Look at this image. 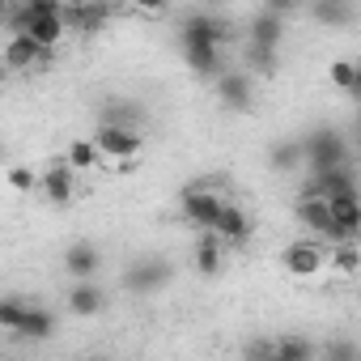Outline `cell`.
Returning a JSON list of instances; mask_svg holds the SVG:
<instances>
[{"label":"cell","mask_w":361,"mask_h":361,"mask_svg":"<svg viewBox=\"0 0 361 361\" xmlns=\"http://www.w3.org/2000/svg\"><path fill=\"white\" fill-rule=\"evenodd\" d=\"M22 314H26V302L22 298H0V331H13L18 323H22Z\"/></svg>","instance_id":"cell-27"},{"label":"cell","mask_w":361,"mask_h":361,"mask_svg":"<svg viewBox=\"0 0 361 361\" xmlns=\"http://www.w3.org/2000/svg\"><path fill=\"white\" fill-rule=\"evenodd\" d=\"M243 357H247V361H276V357H272V340H247Z\"/></svg>","instance_id":"cell-29"},{"label":"cell","mask_w":361,"mask_h":361,"mask_svg":"<svg viewBox=\"0 0 361 361\" xmlns=\"http://www.w3.org/2000/svg\"><path fill=\"white\" fill-rule=\"evenodd\" d=\"M251 234H255L251 213H243L238 204H226V209H221V217H217V226H213V238H217L221 247H226V243H230V247H243Z\"/></svg>","instance_id":"cell-7"},{"label":"cell","mask_w":361,"mask_h":361,"mask_svg":"<svg viewBox=\"0 0 361 361\" xmlns=\"http://www.w3.org/2000/svg\"><path fill=\"white\" fill-rule=\"evenodd\" d=\"M327 361H357V344L353 340H331L327 344Z\"/></svg>","instance_id":"cell-30"},{"label":"cell","mask_w":361,"mask_h":361,"mask_svg":"<svg viewBox=\"0 0 361 361\" xmlns=\"http://www.w3.org/2000/svg\"><path fill=\"white\" fill-rule=\"evenodd\" d=\"M106 18H111L106 5H64V26L77 35H98L106 26Z\"/></svg>","instance_id":"cell-14"},{"label":"cell","mask_w":361,"mask_h":361,"mask_svg":"<svg viewBox=\"0 0 361 361\" xmlns=\"http://www.w3.org/2000/svg\"><path fill=\"white\" fill-rule=\"evenodd\" d=\"M251 64L259 73H276V51L272 47H251Z\"/></svg>","instance_id":"cell-31"},{"label":"cell","mask_w":361,"mask_h":361,"mask_svg":"<svg viewBox=\"0 0 361 361\" xmlns=\"http://www.w3.org/2000/svg\"><path fill=\"white\" fill-rule=\"evenodd\" d=\"M230 39V26L213 13H196L188 26H183V43H209V47H221Z\"/></svg>","instance_id":"cell-13"},{"label":"cell","mask_w":361,"mask_h":361,"mask_svg":"<svg viewBox=\"0 0 361 361\" xmlns=\"http://www.w3.org/2000/svg\"><path fill=\"white\" fill-rule=\"evenodd\" d=\"M310 13H314L319 22H327V26H340V22H348V18H353V9H348V5H340V0H327V5H314Z\"/></svg>","instance_id":"cell-28"},{"label":"cell","mask_w":361,"mask_h":361,"mask_svg":"<svg viewBox=\"0 0 361 361\" xmlns=\"http://www.w3.org/2000/svg\"><path fill=\"white\" fill-rule=\"evenodd\" d=\"M102 123H106V128H128V132H140L145 111H140L136 102H111V106L102 111Z\"/></svg>","instance_id":"cell-20"},{"label":"cell","mask_w":361,"mask_h":361,"mask_svg":"<svg viewBox=\"0 0 361 361\" xmlns=\"http://www.w3.org/2000/svg\"><path fill=\"white\" fill-rule=\"evenodd\" d=\"M51 331H56V314L26 302V314H22V323L13 327V336H22V340H47Z\"/></svg>","instance_id":"cell-17"},{"label":"cell","mask_w":361,"mask_h":361,"mask_svg":"<svg viewBox=\"0 0 361 361\" xmlns=\"http://www.w3.org/2000/svg\"><path fill=\"white\" fill-rule=\"evenodd\" d=\"M357 264H361V259H357V247H331V251H327V268H336L340 276H353Z\"/></svg>","instance_id":"cell-25"},{"label":"cell","mask_w":361,"mask_h":361,"mask_svg":"<svg viewBox=\"0 0 361 361\" xmlns=\"http://www.w3.org/2000/svg\"><path fill=\"white\" fill-rule=\"evenodd\" d=\"M90 140H94V149H98L102 157H115V166H119V161L140 157V149H145V136H140V132H128V128H106V123H98V132H94Z\"/></svg>","instance_id":"cell-2"},{"label":"cell","mask_w":361,"mask_h":361,"mask_svg":"<svg viewBox=\"0 0 361 361\" xmlns=\"http://www.w3.org/2000/svg\"><path fill=\"white\" fill-rule=\"evenodd\" d=\"M64 272L73 276V285H77V281H94V276L102 272V251H98L90 238H77V243L64 251Z\"/></svg>","instance_id":"cell-6"},{"label":"cell","mask_w":361,"mask_h":361,"mask_svg":"<svg viewBox=\"0 0 361 361\" xmlns=\"http://www.w3.org/2000/svg\"><path fill=\"white\" fill-rule=\"evenodd\" d=\"M302 161H310V170H336L348 166V145L340 132H310L302 140Z\"/></svg>","instance_id":"cell-1"},{"label":"cell","mask_w":361,"mask_h":361,"mask_svg":"<svg viewBox=\"0 0 361 361\" xmlns=\"http://www.w3.org/2000/svg\"><path fill=\"white\" fill-rule=\"evenodd\" d=\"M272 357L276 361H314V344L306 336H281V340H272Z\"/></svg>","instance_id":"cell-22"},{"label":"cell","mask_w":361,"mask_h":361,"mask_svg":"<svg viewBox=\"0 0 361 361\" xmlns=\"http://www.w3.org/2000/svg\"><path fill=\"white\" fill-rule=\"evenodd\" d=\"M166 281H170V264L157 259V255H149V259H140V264H132V268L123 272V285H128L132 293H153V289H161Z\"/></svg>","instance_id":"cell-8"},{"label":"cell","mask_w":361,"mask_h":361,"mask_svg":"<svg viewBox=\"0 0 361 361\" xmlns=\"http://www.w3.org/2000/svg\"><path fill=\"white\" fill-rule=\"evenodd\" d=\"M281 264H285V272H289V276L310 281V276H319V272H323L327 251H323L319 243H289V247L281 251Z\"/></svg>","instance_id":"cell-4"},{"label":"cell","mask_w":361,"mask_h":361,"mask_svg":"<svg viewBox=\"0 0 361 361\" xmlns=\"http://www.w3.org/2000/svg\"><path fill=\"white\" fill-rule=\"evenodd\" d=\"M39 56H43V47H35L26 35H13V39L5 43V56H0V64H5L9 73H22V68H35V73H39Z\"/></svg>","instance_id":"cell-15"},{"label":"cell","mask_w":361,"mask_h":361,"mask_svg":"<svg viewBox=\"0 0 361 361\" xmlns=\"http://www.w3.org/2000/svg\"><path fill=\"white\" fill-rule=\"evenodd\" d=\"M68 310L77 314V319H94V314H102V306H106V293H102V285L98 281H77L73 289H68Z\"/></svg>","instance_id":"cell-12"},{"label":"cell","mask_w":361,"mask_h":361,"mask_svg":"<svg viewBox=\"0 0 361 361\" xmlns=\"http://www.w3.org/2000/svg\"><path fill=\"white\" fill-rule=\"evenodd\" d=\"M90 361H115V357H90Z\"/></svg>","instance_id":"cell-33"},{"label":"cell","mask_w":361,"mask_h":361,"mask_svg":"<svg viewBox=\"0 0 361 361\" xmlns=\"http://www.w3.org/2000/svg\"><path fill=\"white\" fill-rule=\"evenodd\" d=\"M293 213H298V221L310 230V234H319V238H327L331 243V213H327V200H319V196H310V192H302V200L293 204Z\"/></svg>","instance_id":"cell-10"},{"label":"cell","mask_w":361,"mask_h":361,"mask_svg":"<svg viewBox=\"0 0 361 361\" xmlns=\"http://www.w3.org/2000/svg\"><path fill=\"white\" fill-rule=\"evenodd\" d=\"M5 13H9V9H5V5H0V18H5Z\"/></svg>","instance_id":"cell-34"},{"label":"cell","mask_w":361,"mask_h":361,"mask_svg":"<svg viewBox=\"0 0 361 361\" xmlns=\"http://www.w3.org/2000/svg\"><path fill=\"white\" fill-rule=\"evenodd\" d=\"M327 77H331V85H336L340 94H353V90H357V64H353V60H336V64L327 68Z\"/></svg>","instance_id":"cell-24"},{"label":"cell","mask_w":361,"mask_h":361,"mask_svg":"<svg viewBox=\"0 0 361 361\" xmlns=\"http://www.w3.org/2000/svg\"><path fill=\"white\" fill-rule=\"evenodd\" d=\"M285 13H289L285 0L264 5V9L255 13V22H251V47H272V51H276V43H281V35H285Z\"/></svg>","instance_id":"cell-5"},{"label":"cell","mask_w":361,"mask_h":361,"mask_svg":"<svg viewBox=\"0 0 361 361\" xmlns=\"http://www.w3.org/2000/svg\"><path fill=\"white\" fill-rule=\"evenodd\" d=\"M298 161H302V140H276L272 145V170L276 174H289Z\"/></svg>","instance_id":"cell-23"},{"label":"cell","mask_w":361,"mask_h":361,"mask_svg":"<svg viewBox=\"0 0 361 361\" xmlns=\"http://www.w3.org/2000/svg\"><path fill=\"white\" fill-rule=\"evenodd\" d=\"M22 35H26L35 47H43V51H56V47H60V39L68 35V26H64V13H60V18H35V22H30Z\"/></svg>","instance_id":"cell-16"},{"label":"cell","mask_w":361,"mask_h":361,"mask_svg":"<svg viewBox=\"0 0 361 361\" xmlns=\"http://www.w3.org/2000/svg\"><path fill=\"white\" fill-rule=\"evenodd\" d=\"M5 183H9L13 192H35V188H39V170H30V166H9V170H5Z\"/></svg>","instance_id":"cell-26"},{"label":"cell","mask_w":361,"mask_h":361,"mask_svg":"<svg viewBox=\"0 0 361 361\" xmlns=\"http://www.w3.org/2000/svg\"><path fill=\"white\" fill-rule=\"evenodd\" d=\"M5 81H9V68H5V64H0V85H5Z\"/></svg>","instance_id":"cell-32"},{"label":"cell","mask_w":361,"mask_h":361,"mask_svg":"<svg viewBox=\"0 0 361 361\" xmlns=\"http://www.w3.org/2000/svg\"><path fill=\"white\" fill-rule=\"evenodd\" d=\"M64 166L77 174V170H98L102 166V153L94 149V140L90 136H77V140H68V149H64Z\"/></svg>","instance_id":"cell-18"},{"label":"cell","mask_w":361,"mask_h":361,"mask_svg":"<svg viewBox=\"0 0 361 361\" xmlns=\"http://www.w3.org/2000/svg\"><path fill=\"white\" fill-rule=\"evenodd\" d=\"M183 56H188V64H192L200 77H217V73H221V47H209V43H183Z\"/></svg>","instance_id":"cell-19"},{"label":"cell","mask_w":361,"mask_h":361,"mask_svg":"<svg viewBox=\"0 0 361 361\" xmlns=\"http://www.w3.org/2000/svg\"><path fill=\"white\" fill-rule=\"evenodd\" d=\"M39 188L47 192V200H51L56 209L73 204V170H68L64 161H51L47 170H39Z\"/></svg>","instance_id":"cell-11"},{"label":"cell","mask_w":361,"mask_h":361,"mask_svg":"<svg viewBox=\"0 0 361 361\" xmlns=\"http://www.w3.org/2000/svg\"><path fill=\"white\" fill-rule=\"evenodd\" d=\"M221 255H226V247H221L213 234H200V238H196V272H204V276L221 272Z\"/></svg>","instance_id":"cell-21"},{"label":"cell","mask_w":361,"mask_h":361,"mask_svg":"<svg viewBox=\"0 0 361 361\" xmlns=\"http://www.w3.org/2000/svg\"><path fill=\"white\" fill-rule=\"evenodd\" d=\"M217 98L230 111H247L251 106V73H238V68L217 73Z\"/></svg>","instance_id":"cell-9"},{"label":"cell","mask_w":361,"mask_h":361,"mask_svg":"<svg viewBox=\"0 0 361 361\" xmlns=\"http://www.w3.org/2000/svg\"><path fill=\"white\" fill-rule=\"evenodd\" d=\"M221 209H226V196H217V192H209V188H188V192H183V217H188L200 234H213Z\"/></svg>","instance_id":"cell-3"}]
</instances>
